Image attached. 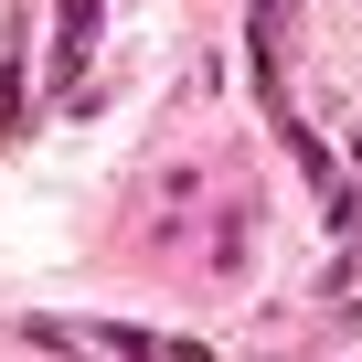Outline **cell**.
<instances>
[{"label":"cell","mask_w":362,"mask_h":362,"mask_svg":"<svg viewBox=\"0 0 362 362\" xmlns=\"http://www.w3.org/2000/svg\"><path fill=\"white\" fill-rule=\"evenodd\" d=\"M288 43H298V0H256V75H267V96L288 86Z\"/></svg>","instance_id":"1"},{"label":"cell","mask_w":362,"mask_h":362,"mask_svg":"<svg viewBox=\"0 0 362 362\" xmlns=\"http://www.w3.org/2000/svg\"><path fill=\"white\" fill-rule=\"evenodd\" d=\"M86 33H96V0H64V33H54V75L86 64Z\"/></svg>","instance_id":"2"}]
</instances>
